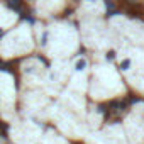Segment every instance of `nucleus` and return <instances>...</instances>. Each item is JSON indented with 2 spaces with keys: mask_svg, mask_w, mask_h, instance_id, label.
Listing matches in <instances>:
<instances>
[{
  "mask_svg": "<svg viewBox=\"0 0 144 144\" xmlns=\"http://www.w3.org/2000/svg\"><path fill=\"white\" fill-rule=\"evenodd\" d=\"M85 59H81V61H78V64H76V70H83V68H85Z\"/></svg>",
  "mask_w": 144,
  "mask_h": 144,
  "instance_id": "f257e3e1",
  "label": "nucleus"
}]
</instances>
